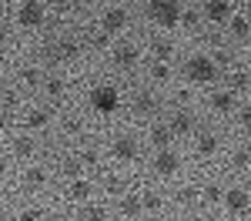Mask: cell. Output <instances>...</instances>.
<instances>
[{"label": "cell", "mask_w": 251, "mask_h": 221, "mask_svg": "<svg viewBox=\"0 0 251 221\" xmlns=\"http://www.w3.org/2000/svg\"><path fill=\"white\" fill-rule=\"evenodd\" d=\"M17 20L24 27H40V24H44V3H24Z\"/></svg>", "instance_id": "6"}, {"label": "cell", "mask_w": 251, "mask_h": 221, "mask_svg": "<svg viewBox=\"0 0 251 221\" xmlns=\"http://www.w3.org/2000/svg\"><path fill=\"white\" fill-rule=\"evenodd\" d=\"M181 24H184V27H194V24H198V14H194V10H184V14H181Z\"/></svg>", "instance_id": "35"}, {"label": "cell", "mask_w": 251, "mask_h": 221, "mask_svg": "<svg viewBox=\"0 0 251 221\" xmlns=\"http://www.w3.org/2000/svg\"><path fill=\"white\" fill-rule=\"evenodd\" d=\"M80 218H84V221H107V215H104V208H100V204H87Z\"/></svg>", "instance_id": "20"}, {"label": "cell", "mask_w": 251, "mask_h": 221, "mask_svg": "<svg viewBox=\"0 0 251 221\" xmlns=\"http://www.w3.org/2000/svg\"><path fill=\"white\" fill-rule=\"evenodd\" d=\"M248 30H251L248 17H231V34L234 37H248Z\"/></svg>", "instance_id": "19"}, {"label": "cell", "mask_w": 251, "mask_h": 221, "mask_svg": "<svg viewBox=\"0 0 251 221\" xmlns=\"http://www.w3.org/2000/svg\"><path fill=\"white\" fill-rule=\"evenodd\" d=\"M231 164H234V168H248V164H251V151H245V147H241V151H234Z\"/></svg>", "instance_id": "26"}, {"label": "cell", "mask_w": 251, "mask_h": 221, "mask_svg": "<svg viewBox=\"0 0 251 221\" xmlns=\"http://www.w3.org/2000/svg\"><path fill=\"white\" fill-rule=\"evenodd\" d=\"M151 50H154V57H157V60H168L174 47L168 44V40H154V44H151Z\"/></svg>", "instance_id": "22"}, {"label": "cell", "mask_w": 251, "mask_h": 221, "mask_svg": "<svg viewBox=\"0 0 251 221\" xmlns=\"http://www.w3.org/2000/svg\"><path fill=\"white\" fill-rule=\"evenodd\" d=\"M188 221H204V218H188Z\"/></svg>", "instance_id": "42"}, {"label": "cell", "mask_w": 251, "mask_h": 221, "mask_svg": "<svg viewBox=\"0 0 251 221\" xmlns=\"http://www.w3.org/2000/svg\"><path fill=\"white\" fill-rule=\"evenodd\" d=\"M64 174H67V178H77V174H80L77 158H67V161H64Z\"/></svg>", "instance_id": "30"}, {"label": "cell", "mask_w": 251, "mask_h": 221, "mask_svg": "<svg viewBox=\"0 0 251 221\" xmlns=\"http://www.w3.org/2000/svg\"><path fill=\"white\" fill-rule=\"evenodd\" d=\"M184 71H188V77H191L194 84H211V80L218 77V64H214V57H204V54L191 57Z\"/></svg>", "instance_id": "2"}, {"label": "cell", "mask_w": 251, "mask_h": 221, "mask_svg": "<svg viewBox=\"0 0 251 221\" xmlns=\"http://www.w3.org/2000/svg\"><path fill=\"white\" fill-rule=\"evenodd\" d=\"M241 124H245V127H251V104L241 111Z\"/></svg>", "instance_id": "38"}, {"label": "cell", "mask_w": 251, "mask_h": 221, "mask_svg": "<svg viewBox=\"0 0 251 221\" xmlns=\"http://www.w3.org/2000/svg\"><path fill=\"white\" fill-rule=\"evenodd\" d=\"M201 198H204V201H221V198H225V191H221V188H218V184H208V188H204V195H201Z\"/></svg>", "instance_id": "28"}, {"label": "cell", "mask_w": 251, "mask_h": 221, "mask_svg": "<svg viewBox=\"0 0 251 221\" xmlns=\"http://www.w3.org/2000/svg\"><path fill=\"white\" fill-rule=\"evenodd\" d=\"M148 14H151V20L161 24V27H177V24H181V3H177V0H151Z\"/></svg>", "instance_id": "1"}, {"label": "cell", "mask_w": 251, "mask_h": 221, "mask_svg": "<svg viewBox=\"0 0 251 221\" xmlns=\"http://www.w3.org/2000/svg\"><path fill=\"white\" fill-rule=\"evenodd\" d=\"M117 87L114 84H97L94 91H91V107H94L97 114H114L117 111Z\"/></svg>", "instance_id": "3"}, {"label": "cell", "mask_w": 251, "mask_h": 221, "mask_svg": "<svg viewBox=\"0 0 251 221\" xmlns=\"http://www.w3.org/2000/svg\"><path fill=\"white\" fill-rule=\"evenodd\" d=\"M168 127H171L177 138H184V134H188V131L194 127V121H191V114H188V111H177V114L171 118V124H168Z\"/></svg>", "instance_id": "10"}, {"label": "cell", "mask_w": 251, "mask_h": 221, "mask_svg": "<svg viewBox=\"0 0 251 221\" xmlns=\"http://www.w3.org/2000/svg\"><path fill=\"white\" fill-rule=\"evenodd\" d=\"M124 24H127V10H121V7H111V10L104 14V30H107V34L124 30Z\"/></svg>", "instance_id": "8"}, {"label": "cell", "mask_w": 251, "mask_h": 221, "mask_svg": "<svg viewBox=\"0 0 251 221\" xmlns=\"http://www.w3.org/2000/svg\"><path fill=\"white\" fill-rule=\"evenodd\" d=\"M44 181H47V174H44L40 168H30V171H27V184H30V188H40Z\"/></svg>", "instance_id": "25"}, {"label": "cell", "mask_w": 251, "mask_h": 221, "mask_svg": "<svg viewBox=\"0 0 251 221\" xmlns=\"http://www.w3.org/2000/svg\"><path fill=\"white\" fill-rule=\"evenodd\" d=\"M111 221H124V218H111Z\"/></svg>", "instance_id": "43"}, {"label": "cell", "mask_w": 251, "mask_h": 221, "mask_svg": "<svg viewBox=\"0 0 251 221\" xmlns=\"http://www.w3.org/2000/svg\"><path fill=\"white\" fill-rule=\"evenodd\" d=\"M198 151H201V154H214V151H218V138H214L211 131H204V134L198 138Z\"/></svg>", "instance_id": "18"}, {"label": "cell", "mask_w": 251, "mask_h": 221, "mask_svg": "<svg viewBox=\"0 0 251 221\" xmlns=\"http://www.w3.org/2000/svg\"><path fill=\"white\" fill-rule=\"evenodd\" d=\"M40 218H44V211H40V208H27V211L20 215V221H40Z\"/></svg>", "instance_id": "32"}, {"label": "cell", "mask_w": 251, "mask_h": 221, "mask_svg": "<svg viewBox=\"0 0 251 221\" xmlns=\"http://www.w3.org/2000/svg\"><path fill=\"white\" fill-rule=\"evenodd\" d=\"M64 127H67V131H80V121L77 118H67V121H64Z\"/></svg>", "instance_id": "37"}, {"label": "cell", "mask_w": 251, "mask_h": 221, "mask_svg": "<svg viewBox=\"0 0 251 221\" xmlns=\"http://www.w3.org/2000/svg\"><path fill=\"white\" fill-rule=\"evenodd\" d=\"M47 94H50V98H60V94H64V80L50 77V80H47Z\"/></svg>", "instance_id": "27"}, {"label": "cell", "mask_w": 251, "mask_h": 221, "mask_svg": "<svg viewBox=\"0 0 251 221\" xmlns=\"http://www.w3.org/2000/svg\"><path fill=\"white\" fill-rule=\"evenodd\" d=\"M171 138H174V131H171V127H164V124L151 127V144H154V147H161V151H164V147L171 144Z\"/></svg>", "instance_id": "13"}, {"label": "cell", "mask_w": 251, "mask_h": 221, "mask_svg": "<svg viewBox=\"0 0 251 221\" xmlns=\"http://www.w3.org/2000/svg\"><path fill=\"white\" fill-rule=\"evenodd\" d=\"M225 204H228V211H231V215H241V211L248 208V195L234 188V191H228V195H225Z\"/></svg>", "instance_id": "11"}, {"label": "cell", "mask_w": 251, "mask_h": 221, "mask_svg": "<svg viewBox=\"0 0 251 221\" xmlns=\"http://www.w3.org/2000/svg\"><path fill=\"white\" fill-rule=\"evenodd\" d=\"M144 211V201L134 198V195H127V198H121V215L124 218H134V215H141Z\"/></svg>", "instance_id": "14"}, {"label": "cell", "mask_w": 251, "mask_h": 221, "mask_svg": "<svg viewBox=\"0 0 251 221\" xmlns=\"http://www.w3.org/2000/svg\"><path fill=\"white\" fill-rule=\"evenodd\" d=\"M30 151H34V141L30 138H17L14 141V154H17V158H27Z\"/></svg>", "instance_id": "23"}, {"label": "cell", "mask_w": 251, "mask_h": 221, "mask_svg": "<svg viewBox=\"0 0 251 221\" xmlns=\"http://www.w3.org/2000/svg\"><path fill=\"white\" fill-rule=\"evenodd\" d=\"M141 201H144L148 211H157V208H161V198H157L154 191H144V198H141Z\"/></svg>", "instance_id": "29"}, {"label": "cell", "mask_w": 251, "mask_h": 221, "mask_svg": "<svg viewBox=\"0 0 251 221\" xmlns=\"http://www.w3.org/2000/svg\"><path fill=\"white\" fill-rule=\"evenodd\" d=\"M214 64H218V67H228V64H231V54H228V50H218V54H214Z\"/></svg>", "instance_id": "34"}, {"label": "cell", "mask_w": 251, "mask_h": 221, "mask_svg": "<svg viewBox=\"0 0 251 221\" xmlns=\"http://www.w3.org/2000/svg\"><path fill=\"white\" fill-rule=\"evenodd\" d=\"M47 121H50V111H40V107L27 114V124H30V127H44Z\"/></svg>", "instance_id": "21"}, {"label": "cell", "mask_w": 251, "mask_h": 221, "mask_svg": "<svg viewBox=\"0 0 251 221\" xmlns=\"http://www.w3.org/2000/svg\"><path fill=\"white\" fill-rule=\"evenodd\" d=\"M114 64H117V67H134V64H137V47H131V44L114 47Z\"/></svg>", "instance_id": "9"}, {"label": "cell", "mask_w": 251, "mask_h": 221, "mask_svg": "<svg viewBox=\"0 0 251 221\" xmlns=\"http://www.w3.org/2000/svg\"><path fill=\"white\" fill-rule=\"evenodd\" d=\"M20 80H24V84H37L40 74L34 71V67H27V71H20Z\"/></svg>", "instance_id": "31"}, {"label": "cell", "mask_w": 251, "mask_h": 221, "mask_svg": "<svg viewBox=\"0 0 251 221\" xmlns=\"http://www.w3.org/2000/svg\"><path fill=\"white\" fill-rule=\"evenodd\" d=\"M80 161H84V164H97V151H84Z\"/></svg>", "instance_id": "36"}, {"label": "cell", "mask_w": 251, "mask_h": 221, "mask_svg": "<svg viewBox=\"0 0 251 221\" xmlns=\"http://www.w3.org/2000/svg\"><path fill=\"white\" fill-rule=\"evenodd\" d=\"M231 84H234V91H241V87H248V74H245V71H238V74L231 77Z\"/></svg>", "instance_id": "33"}, {"label": "cell", "mask_w": 251, "mask_h": 221, "mask_svg": "<svg viewBox=\"0 0 251 221\" xmlns=\"http://www.w3.org/2000/svg\"><path fill=\"white\" fill-rule=\"evenodd\" d=\"M177 201H194V191L188 188V191H177Z\"/></svg>", "instance_id": "39"}, {"label": "cell", "mask_w": 251, "mask_h": 221, "mask_svg": "<svg viewBox=\"0 0 251 221\" xmlns=\"http://www.w3.org/2000/svg\"><path fill=\"white\" fill-rule=\"evenodd\" d=\"M57 54H60V60H77L80 57V44L77 40H60Z\"/></svg>", "instance_id": "17"}, {"label": "cell", "mask_w": 251, "mask_h": 221, "mask_svg": "<svg viewBox=\"0 0 251 221\" xmlns=\"http://www.w3.org/2000/svg\"><path fill=\"white\" fill-rule=\"evenodd\" d=\"M151 77H154V80H168V77H171V71H168L164 60H154V64H151Z\"/></svg>", "instance_id": "24"}, {"label": "cell", "mask_w": 251, "mask_h": 221, "mask_svg": "<svg viewBox=\"0 0 251 221\" xmlns=\"http://www.w3.org/2000/svg\"><path fill=\"white\" fill-rule=\"evenodd\" d=\"M114 158L117 161H134L137 158V141L134 138H127V134H121V138H114Z\"/></svg>", "instance_id": "5"}, {"label": "cell", "mask_w": 251, "mask_h": 221, "mask_svg": "<svg viewBox=\"0 0 251 221\" xmlns=\"http://www.w3.org/2000/svg\"><path fill=\"white\" fill-rule=\"evenodd\" d=\"M177 168H181V158H177L174 151H168V147L157 151V158H154V171L157 174H174Z\"/></svg>", "instance_id": "7"}, {"label": "cell", "mask_w": 251, "mask_h": 221, "mask_svg": "<svg viewBox=\"0 0 251 221\" xmlns=\"http://www.w3.org/2000/svg\"><path fill=\"white\" fill-rule=\"evenodd\" d=\"M67 198H71V201H87V198H91V184L80 181V178H74V181H71V188H67Z\"/></svg>", "instance_id": "12"}, {"label": "cell", "mask_w": 251, "mask_h": 221, "mask_svg": "<svg viewBox=\"0 0 251 221\" xmlns=\"http://www.w3.org/2000/svg\"><path fill=\"white\" fill-rule=\"evenodd\" d=\"M20 3H40V0H20Z\"/></svg>", "instance_id": "40"}, {"label": "cell", "mask_w": 251, "mask_h": 221, "mask_svg": "<svg viewBox=\"0 0 251 221\" xmlns=\"http://www.w3.org/2000/svg\"><path fill=\"white\" fill-rule=\"evenodd\" d=\"M67 3H84V0H67Z\"/></svg>", "instance_id": "41"}, {"label": "cell", "mask_w": 251, "mask_h": 221, "mask_svg": "<svg viewBox=\"0 0 251 221\" xmlns=\"http://www.w3.org/2000/svg\"><path fill=\"white\" fill-rule=\"evenodd\" d=\"M204 17L211 20V24L231 20V0H208V3H204Z\"/></svg>", "instance_id": "4"}, {"label": "cell", "mask_w": 251, "mask_h": 221, "mask_svg": "<svg viewBox=\"0 0 251 221\" xmlns=\"http://www.w3.org/2000/svg\"><path fill=\"white\" fill-rule=\"evenodd\" d=\"M211 107H214V111H221V114L231 111V107H234V91H218V94L211 98Z\"/></svg>", "instance_id": "15"}, {"label": "cell", "mask_w": 251, "mask_h": 221, "mask_svg": "<svg viewBox=\"0 0 251 221\" xmlns=\"http://www.w3.org/2000/svg\"><path fill=\"white\" fill-rule=\"evenodd\" d=\"M154 107H157V100H154V94H148V91H141V94L134 98V111L137 114H151Z\"/></svg>", "instance_id": "16"}]
</instances>
